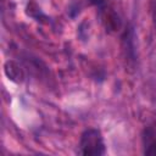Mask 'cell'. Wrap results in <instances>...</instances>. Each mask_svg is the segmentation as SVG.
<instances>
[{
    "label": "cell",
    "instance_id": "cell-1",
    "mask_svg": "<svg viewBox=\"0 0 156 156\" xmlns=\"http://www.w3.org/2000/svg\"><path fill=\"white\" fill-rule=\"evenodd\" d=\"M79 154L84 156H101L105 154V144L98 129H87L79 141Z\"/></svg>",
    "mask_w": 156,
    "mask_h": 156
},
{
    "label": "cell",
    "instance_id": "cell-2",
    "mask_svg": "<svg viewBox=\"0 0 156 156\" xmlns=\"http://www.w3.org/2000/svg\"><path fill=\"white\" fill-rule=\"evenodd\" d=\"M4 72L6 77L15 83H20L23 80V71L15 61H7L4 65Z\"/></svg>",
    "mask_w": 156,
    "mask_h": 156
},
{
    "label": "cell",
    "instance_id": "cell-3",
    "mask_svg": "<svg viewBox=\"0 0 156 156\" xmlns=\"http://www.w3.org/2000/svg\"><path fill=\"white\" fill-rule=\"evenodd\" d=\"M145 154L146 155H156V139L154 135H150L149 133L145 136Z\"/></svg>",
    "mask_w": 156,
    "mask_h": 156
}]
</instances>
